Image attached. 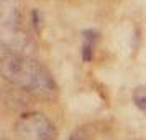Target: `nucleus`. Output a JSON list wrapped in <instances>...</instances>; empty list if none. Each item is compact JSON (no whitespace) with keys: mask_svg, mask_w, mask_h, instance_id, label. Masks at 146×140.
<instances>
[{"mask_svg":"<svg viewBox=\"0 0 146 140\" xmlns=\"http://www.w3.org/2000/svg\"><path fill=\"white\" fill-rule=\"evenodd\" d=\"M0 74L10 84L38 97L53 99L58 94V86L44 66L25 54L2 51Z\"/></svg>","mask_w":146,"mask_h":140,"instance_id":"obj_1","label":"nucleus"},{"mask_svg":"<svg viewBox=\"0 0 146 140\" xmlns=\"http://www.w3.org/2000/svg\"><path fill=\"white\" fill-rule=\"evenodd\" d=\"M15 133L20 140H53L56 129L44 114L27 112L17 119Z\"/></svg>","mask_w":146,"mask_h":140,"instance_id":"obj_2","label":"nucleus"},{"mask_svg":"<svg viewBox=\"0 0 146 140\" xmlns=\"http://www.w3.org/2000/svg\"><path fill=\"white\" fill-rule=\"evenodd\" d=\"M0 45L2 51L15 54H25L33 48L28 33L23 28H0Z\"/></svg>","mask_w":146,"mask_h":140,"instance_id":"obj_3","label":"nucleus"},{"mask_svg":"<svg viewBox=\"0 0 146 140\" xmlns=\"http://www.w3.org/2000/svg\"><path fill=\"white\" fill-rule=\"evenodd\" d=\"M0 28H21V5L18 0H0Z\"/></svg>","mask_w":146,"mask_h":140,"instance_id":"obj_4","label":"nucleus"},{"mask_svg":"<svg viewBox=\"0 0 146 140\" xmlns=\"http://www.w3.org/2000/svg\"><path fill=\"white\" fill-rule=\"evenodd\" d=\"M97 31L87 30L84 31V45H82V60L84 61H90L94 54V41L97 40Z\"/></svg>","mask_w":146,"mask_h":140,"instance_id":"obj_5","label":"nucleus"},{"mask_svg":"<svg viewBox=\"0 0 146 140\" xmlns=\"http://www.w3.org/2000/svg\"><path fill=\"white\" fill-rule=\"evenodd\" d=\"M133 102L136 104L138 109L146 112V87L145 86H139L133 91Z\"/></svg>","mask_w":146,"mask_h":140,"instance_id":"obj_6","label":"nucleus"},{"mask_svg":"<svg viewBox=\"0 0 146 140\" xmlns=\"http://www.w3.org/2000/svg\"><path fill=\"white\" fill-rule=\"evenodd\" d=\"M69 140H87V137L84 135V133H80V132H74L71 137H69Z\"/></svg>","mask_w":146,"mask_h":140,"instance_id":"obj_7","label":"nucleus"}]
</instances>
